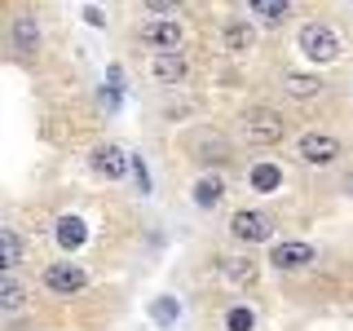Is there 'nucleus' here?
<instances>
[{
    "instance_id": "obj_19",
    "label": "nucleus",
    "mask_w": 353,
    "mask_h": 331,
    "mask_svg": "<svg viewBox=\"0 0 353 331\" xmlns=\"http://www.w3.org/2000/svg\"><path fill=\"white\" fill-rule=\"evenodd\" d=\"M0 248H5V270H14V265L22 261V239L14 234V230H0Z\"/></svg>"
},
{
    "instance_id": "obj_22",
    "label": "nucleus",
    "mask_w": 353,
    "mask_h": 331,
    "mask_svg": "<svg viewBox=\"0 0 353 331\" xmlns=\"http://www.w3.org/2000/svg\"><path fill=\"white\" fill-rule=\"evenodd\" d=\"M176 5H181V0H146L150 14H168V9H176Z\"/></svg>"
},
{
    "instance_id": "obj_4",
    "label": "nucleus",
    "mask_w": 353,
    "mask_h": 331,
    "mask_svg": "<svg viewBox=\"0 0 353 331\" xmlns=\"http://www.w3.org/2000/svg\"><path fill=\"white\" fill-rule=\"evenodd\" d=\"M296 150H301V159H305V163H314V168H327V163H336L340 141H336V137H327V132H305Z\"/></svg>"
},
{
    "instance_id": "obj_17",
    "label": "nucleus",
    "mask_w": 353,
    "mask_h": 331,
    "mask_svg": "<svg viewBox=\"0 0 353 331\" xmlns=\"http://www.w3.org/2000/svg\"><path fill=\"white\" fill-rule=\"evenodd\" d=\"M248 5H252V14H261L265 22H283L287 9H292V0H248Z\"/></svg>"
},
{
    "instance_id": "obj_16",
    "label": "nucleus",
    "mask_w": 353,
    "mask_h": 331,
    "mask_svg": "<svg viewBox=\"0 0 353 331\" xmlns=\"http://www.w3.org/2000/svg\"><path fill=\"white\" fill-rule=\"evenodd\" d=\"M221 194H225V185H221L216 177H199V185H194V203L199 208H216Z\"/></svg>"
},
{
    "instance_id": "obj_15",
    "label": "nucleus",
    "mask_w": 353,
    "mask_h": 331,
    "mask_svg": "<svg viewBox=\"0 0 353 331\" xmlns=\"http://www.w3.org/2000/svg\"><path fill=\"white\" fill-rule=\"evenodd\" d=\"M279 185H283V172L274 168V163H256V168H252V190L270 194V190H279Z\"/></svg>"
},
{
    "instance_id": "obj_20",
    "label": "nucleus",
    "mask_w": 353,
    "mask_h": 331,
    "mask_svg": "<svg viewBox=\"0 0 353 331\" xmlns=\"http://www.w3.org/2000/svg\"><path fill=\"white\" fill-rule=\"evenodd\" d=\"M252 323H256V318H252V309H230V318H225L230 331H252Z\"/></svg>"
},
{
    "instance_id": "obj_13",
    "label": "nucleus",
    "mask_w": 353,
    "mask_h": 331,
    "mask_svg": "<svg viewBox=\"0 0 353 331\" xmlns=\"http://www.w3.org/2000/svg\"><path fill=\"white\" fill-rule=\"evenodd\" d=\"M36 44H40L36 18H31V14H18V18H14V49H18V53H36Z\"/></svg>"
},
{
    "instance_id": "obj_1",
    "label": "nucleus",
    "mask_w": 353,
    "mask_h": 331,
    "mask_svg": "<svg viewBox=\"0 0 353 331\" xmlns=\"http://www.w3.org/2000/svg\"><path fill=\"white\" fill-rule=\"evenodd\" d=\"M283 132H287V119L274 106L243 110V137H248L252 146H274V141H283Z\"/></svg>"
},
{
    "instance_id": "obj_21",
    "label": "nucleus",
    "mask_w": 353,
    "mask_h": 331,
    "mask_svg": "<svg viewBox=\"0 0 353 331\" xmlns=\"http://www.w3.org/2000/svg\"><path fill=\"white\" fill-rule=\"evenodd\" d=\"M0 301H5V309H22V301H27V292H22L18 283H5V292H0Z\"/></svg>"
},
{
    "instance_id": "obj_14",
    "label": "nucleus",
    "mask_w": 353,
    "mask_h": 331,
    "mask_svg": "<svg viewBox=\"0 0 353 331\" xmlns=\"http://www.w3.org/2000/svg\"><path fill=\"white\" fill-rule=\"evenodd\" d=\"M252 40H256V31H252L248 22H230V27H225V49L230 53H248Z\"/></svg>"
},
{
    "instance_id": "obj_3",
    "label": "nucleus",
    "mask_w": 353,
    "mask_h": 331,
    "mask_svg": "<svg viewBox=\"0 0 353 331\" xmlns=\"http://www.w3.org/2000/svg\"><path fill=\"white\" fill-rule=\"evenodd\" d=\"M230 230H234V239L243 243H265V239H274V217L270 212H234V221H230Z\"/></svg>"
},
{
    "instance_id": "obj_7",
    "label": "nucleus",
    "mask_w": 353,
    "mask_h": 331,
    "mask_svg": "<svg viewBox=\"0 0 353 331\" xmlns=\"http://www.w3.org/2000/svg\"><path fill=\"white\" fill-rule=\"evenodd\" d=\"M150 75L154 80H163V84H176V80H185V58L176 49H159L150 58Z\"/></svg>"
},
{
    "instance_id": "obj_2",
    "label": "nucleus",
    "mask_w": 353,
    "mask_h": 331,
    "mask_svg": "<svg viewBox=\"0 0 353 331\" xmlns=\"http://www.w3.org/2000/svg\"><path fill=\"white\" fill-rule=\"evenodd\" d=\"M301 53L314 62H336L340 58V36L331 27H323V22H309V27H301Z\"/></svg>"
},
{
    "instance_id": "obj_11",
    "label": "nucleus",
    "mask_w": 353,
    "mask_h": 331,
    "mask_svg": "<svg viewBox=\"0 0 353 331\" xmlns=\"http://www.w3.org/2000/svg\"><path fill=\"white\" fill-rule=\"evenodd\" d=\"M221 274H225L234 287H252L261 270H256V261H252V257H225V261H221Z\"/></svg>"
},
{
    "instance_id": "obj_23",
    "label": "nucleus",
    "mask_w": 353,
    "mask_h": 331,
    "mask_svg": "<svg viewBox=\"0 0 353 331\" xmlns=\"http://www.w3.org/2000/svg\"><path fill=\"white\" fill-rule=\"evenodd\" d=\"M132 168H137V185H141V190H150V177H146V163L137 159V163H132Z\"/></svg>"
},
{
    "instance_id": "obj_10",
    "label": "nucleus",
    "mask_w": 353,
    "mask_h": 331,
    "mask_svg": "<svg viewBox=\"0 0 353 331\" xmlns=\"http://www.w3.org/2000/svg\"><path fill=\"white\" fill-rule=\"evenodd\" d=\"M270 261L279 265V270H305V265L318 261V257H314V248H309V243H279Z\"/></svg>"
},
{
    "instance_id": "obj_6",
    "label": "nucleus",
    "mask_w": 353,
    "mask_h": 331,
    "mask_svg": "<svg viewBox=\"0 0 353 331\" xmlns=\"http://www.w3.org/2000/svg\"><path fill=\"white\" fill-rule=\"evenodd\" d=\"M93 172H97V177H106V181H115V177H124V172H128V154L106 141V146H97V150H93Z\"/></svg>"
},
{
    "instance_id": "obj_5",
    "label": "nucleus",
    "mask_w": 353,
    "mask_h": 331,
    "mask_svg": "<svg viewBox=\"0 0 353 331\" xmlns=\"http://www.w3.org/2000/svg\"><path fill=\"white\" fill-rule=\"evenodd\" d=\"M84 270L80 265H71V261H62V265H49L44 270V287L49 292H58V296H75V292H84Z\"/></svg>"
},
{
    "instance_id": "obj_24",
    "label": "nucleus",
    "mask_w": 353,
    "mask_h": 331,
    "mask_svg": "<svg viewBox=\"0 0 353 331\" xmlns=\"http://www.w3.org/2000/svg\"><path fill=\"white\" fill-rule=\"evenodd\" d=\"M84 18H88V22H93V27H102V22H106V18H102V9H93V5H88V9H84Z\"/></svg>"
},
{
    "instance_id": "obj_9",
    "label": "nucleus",
    "mask_w": 353,
    "mask_h": 331,
    "mask_svg": "<svg viewBox=\"0 0 353 331\" xmlns=\"http://www.w3.org/2000/svg\"><path fill=\"white\" fill-rule=\"evenodd\" d=\"M283 93L296 97V102H309V97L323 93V80H318V75H309V71H287L283 75Z\"/></svg>"
},
{
    "instance_id": "obj_12",
    "label": "nucleus",
    "mask_w": 353,
    "mask_h": 331,
    "mask_svg": "<svg viewBox=\"0 0 353 331\" xmlns=\"http://www.w3.org/2000/svg\"><path fill=\"white\" fill-rule=\"evenodd\" d=\"M190 150H194V159H230V141L221 137V132H199V137L190 141Z\"/></svg>"
},
{
    "instance_id": "obj_8",
    "label": "nucleus",
    "mask_w": 353,
    "mask_h": 331,
    "mask_svg": "<svg viewBox=\"0 0 353 331\" xmlns=\"http://www.w3.org/2000/svg\"><path fill=\"white\" fill-rule=\"evenodd\" d=\"M141 40H146V44H159V49H176V44H181V22L154 18V22L141 27Z\"/></svg>"
},
{
    "instance_id": "obj_18",
    "label": "nucleus",
    "mask_w": 353,
    "mask_h": 331,
    "mask_svg": "<svg viewBox=\"0 0 353 331\" xmlns=\"http://www.w3.org/2000/svg\"><path fill=\"white\" fill-rule=\"evenodd\" d=\"M58 243H62V248H80V243H84V221L62 217L58 221Z\"/></svg>"
}]
</instances>
